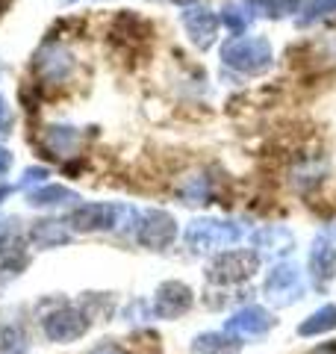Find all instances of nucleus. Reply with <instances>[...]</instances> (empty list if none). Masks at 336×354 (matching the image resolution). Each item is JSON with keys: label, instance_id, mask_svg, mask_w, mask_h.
<instances>
[{"label": "nucleus", "instance_id": "4", "mask_svg": "<svg viewBox=\"0 0 336 354\" xmlns=\"http://www.w3.org/2000/svg\"><path fill=\"white\" fill-rule=\"evenodd\" d=\"M112 216H115V209H112V207H106V204H88V207H80L71 216V225L77 230H97V227H109Z\"/></svg>", "mask_w": 336, "mask_h": 354}, {"label": "nucleus", "instance_id": "13", "mask_svg": "<svg viewBox=\"0 0 336 354\" xmlns=\"http://www.w3.org/2000/svg\"><path fill=\"white\" fill-rule=\"evenodd\" d=\"M9 165H12V157H9V151H6V148H0V171H6Z\"/></svg>", "mask_w": 336, "mask_h": 354}, {"label": "nucleus", "instance_id": "1", "mask_svg": "<svg viewBox=\"0 0 336 354\" xmlns=\"http://www.w3.org/2000/svg\"><path fill=\"white\" fill-rule=\"evenodd\" d=\"M221 57H224V65H230V68H236L242 74H263L272 65V44L260 36L233 39L224 44Z\"/></svg>", "mask_w": 336, "mask_h": 354}, {"label": "nucleus", "instance_id": "8", "mask_svg": "<svg viewBox=\"0 0 336 354\" xmlns=\"http://www.w3.org/2000/svg\"><path fill=\"white\" fill-rule=\"evenodd\" d=\"M254 6H260V9H265L268 15H286V12H295V9L301 6V0H251Z\"/></svg>", "mask_w": 336, "mask_h": 354}, {"label": "nucleus", "instance_id": "6", "mask_svg": "<svg viewBox=\"0 0 336 354\" xmlns=\"http://www.w3.org/2000/svg\"><path fill=\"white\" fill-rule=\"evenodd\" d=\"M74 145H77V133L71 127H48L44 130V148H48L53 157L71 153Z\"/></svg>", "mask_w": 336, "mask_h": 354}, {"label": "nucleus", "instance_id": "3", "mask_svg": "<svg viewBox=\"0 0 336 354\" xmlns=\"http://www.w3.org/2000/svg\"><path fill=\"white\" fill-rule=\"evenodd\" d=\"M183 30H186V36L192 39L195 48L207 50V48H212V41H216L218 18H216V12H209V9H189V12H183Z\"/></svg>", "mask_w": 336, "mask_h": 354}, {"label": "nucleus", "instance_id": "10", "mask_svg": "<svg viewBox=\"0 0 336 354\" xmlns=\"http://www.w3.org/2000/svg\"><path fill=\"white\" fill-rule=\"evenodd\" d=\"M221 21H224V27H230V32H236V36H242V32H245V24H248V21H245V15L239 12L236 6H227V9H224Z\"/></svg>", "mask_w": 336, "mask_h": 354}, {"label": "nucleus", "instance_id": "11", "mask_svg": "<svg viewBox=\"0 0 336 354\" xmlns=\"http://www.w3.org/2000/svg\"><path fill=\"white\" fill-rule=\"evenodd\" d=\"M6 133H12V109L0 97V136H6Z\"/></svg>", "mask_w": 336, "mask_h": 354}, {"label": "nucleus", "instance_id": "2", "mask_svg": "<svg viewBox=\"0 0 336 354\" xmlns=\"http://www.w3.org/2000/svg\"><path fill=\"white\" fill-rule=\"evenodd\" d=\"M71 68H74L71 53L62 50V48H56V44H48V48H41V53L36 57V74H39L48 86L65 83V80L71 77Z\"/></svg>", "mask_w": 336, "mask_h": 354}, {"label": "nucleus", "instance_id": "15", "mask_svg": "<svg viewBox=\"0 0 336 354\" xmlns=\"http://www.w3.org/2000/svg\"><path fill=\"white\" fill-rule=\"evenodd\" d=\"M174 3H180V6H186V3H195V0H174Z\"/></svg>", "mask_w": 336, "mask_h": 354}, {"label": "nucleus", "instance_id": "5", "mask_svg": "<svg viewBox=\"0 0 336 354\" xmlns=\"http://www.w3.org/2000/svg\"><path fill=\"white\" fill-rule=\"evenodd\" d=\"M171 236H174V218L168 213H151L148 225L142 230V242H148V245H165V242H171Z\"/></svg>", "mask_w": 336, "mask_h": 354}, {"label": "nucleus", "instance_id": "14", "mask_svg": "<svg viewBox=\"0 0 336 354\" xmlns=\"http://www.w3.org/2000/svg\"><path fill=\"white\" fill-rule=\"evenodd\" d=\"M9 6H12V0H0V15H3Z\"/></svg>", "mask_w": 336, "mask_h": 354}, {"label": "nucleus", "instance_id": "7", "mask_svg": "<svg viewBox=\"0 0 336 354\" xmlns=\"http://www.w3.org/2000/svg\"><path fill=\"white\" fill-rule=\"evenodd\" d=\"M59 201H77V195L62 186H44V189L30 195V204H59Z\"/></svg>", "mask_w": 336, "mask_h": 354}, {"label": "nucleus", "instance_id": "9", "mask_svg": "<svg viewBox=\"0 0 336 354\" xmlns=\"http://www.w3.org/2000/svg\"><path fill=\"white\" fill-rule=\"evenodd\" d=\"M330 12H336V0H312V3L307 6L304 18H301V24H310V21L324 18V15H330Z\"/></svg>", "mask_w": 336, "mask_h": 354}, {"label": "nucleus", "instance_id": "12", "mask_svg": "<svg viewBox=\"0 0 336 354\" xmlns=\"http://www.w3.org/2000/svg\"><path fill=\"white\" fill-rule=\"evenodd\" d=\"M44 177H48V169H27V174H24V183H21V186L36 183V180H44Z\"/></svg>", "mask_w": 336, "mask_h": 354}]
</instances>
